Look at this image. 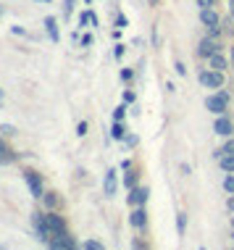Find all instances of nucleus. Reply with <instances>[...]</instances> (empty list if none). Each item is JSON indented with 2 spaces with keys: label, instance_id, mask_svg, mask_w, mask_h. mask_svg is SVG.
I'll return each mask as SVG.
<instances>
[{
  "label": "nucleus",
  "instance_id": "nucleus-5",
  "mask_svg": "<svg viewBox=\"0 0 234 250\" xmlns=\"http://www.w3.org/2000/svg\"><path fill=\"white\" fill-rule=\"evenodd\" d=\"M216 50H221V48L216 45V37H203V40H200V45H197V56L208 58V56H213Z\"/></svg>",
  "mask_w": 234,
  "mask_h": 250
},
{
  "label": "nucleus",
  "instance_id": "nucleus-7",
  "mask_svg": "<svg viewBox=\"0 0 234 250\" xmlns=\"http://www.w3.org/2000/svg\"><path fill=\"white\" fill-rule=\"evenodd\" d=\"M129 224L135 227V229H145V224H148V213H145V206H139V208H135V211H132Z\"/></svg>",
  "mask_w": 234,
  "mask_h": 250
},
{
  "label": "nucleus",
  "instance_id": "nucleus-12",
  "mask_svg": "<svg viewBox=\"0 0 234 250\" xmlns=\"http://www.w3.org/2000/svg\"><path fill=\"white\" fill-rule=\"evenodd\" d=\"M45 29H48V35H50L53 42H58V40H61V37H58V26H56V19H53V16L45 19Z\"/></svg>",
  "mask_w": 234,
  "mask_h": 250
},
{
  "label": "nucleus",
  "instance_id": "nucleus-34",
  "mask_svg": "<svg viewBox=\"0 0 234 250\" xmlns=\"http://www.w3.org/2000/svg\"><path fill=\"white\" fill-rule=\"evenodd\" d=\"M229 11H232V16H234V0H229Z\"/></svg>",
  "mask_w": 234,
  "mask_h": 250
},
{
  "label": "nucleus",
  "instance_id": "nucleus-10",
  "mask_svg": "<svg viewBox=\"0 0 234 250\" xmlns=\"http://www.w3.org/2000/svg\"><path fill=\"white\" fill-rule=\"evenodd\" d=\"M208 66L211 69H218V71H224V69H229V63H226V58L221 56V53H213V56H208Z\"/></svg>",
  "mask_w": 234,
  "mask_h": 250
},
{
  "label": "nucleus",
  "instance_id": "nucleus-21",
  "mask_svg": "<svg viewBox=\"0 0 234 250\" xmlns=\"http://www.w3.org/2000/svg\"><path fill=\"white\" fill-rule=\"evenodd\" d=\"M124 116H126V108H124V105H118L116 111H113V119H116V121H124Z\"/></svg>",
  "mask_w": 234,
  "mask_h": 250
},
{
  "label": "nucleus",
  "instance_id": "nucleus-20",
  "mask_svg": "<svg viewBox=\"0 0 234 250\" xmlns=\"http://www.w3.org/2000/svg\"><path fill=\"white\" fill-rule=\"evenodd\" d=\"M82 248H87V250H103V242H98V240H87V242H82Z\"/></svg>",
  "mask_w": 234,
  "mask_h": 250
},
{
  "label": "nucleus",
  "instance_id": "nucleus-41",
  "mask_svg": "<svg viewBox=\"0 0 234 250\" xmlns=\"http://www.w3.org/2000/svg\"><path fill=\"white\" fill-rule=\"evenodd\" d=\"M0 98H3V90H0Z\"/></svg>",
  "mask_w": 234,
  "mask_h": 250
},
{
  "label": "nucleus",
  "instance_id": "nucleus-17",
  "mask_svg": "<svg viewBox=\"0 0 234 250\" xmlns=\"http://www.w3.org/2000/svg\"><path fill=\"white\" fill-rule=\"evenodd\" d=\"M184 229H187V213H176V232L184 234Z\"/></svg>",
  "mask_w": 234,
  "mask_h": 250
},
{
  "label": "nucleus",
  "instance_id": "nucleus-40",
  "mask_svg": "<svg viewBox=\"0 0 234 250\" xmlns=\"http://www.w3.org/2000/svg\"><path fill=\"white\" fill-rule=\"evenodd\" d=\"M0 16H3V8H0Z\"/></svg>",
  "mask_w": 234,
  "mask_h": 250
},
{
  "label": "nucleus",
  "instance_id": "nucleus-35",
  "mask_svg": "<svg viewBox=\"0 0 234 250\" xmlns=\"http://www.w3.org/2000/svg\"><path fill=\"white\" fill-rule=\"evenodd\" d=\"M232 69H234V48H232Z\"/></svg>",
  "mask_w": 234,
  "mask_h": 250
},
{
  "label": "nucleus",
  "instance_id": "nucleus-30",
  "mask_svg": "<svg viewBox=\"0 0 234 250\" xmlns=\"http://www.w3.org/2000/svg\"><path fill=\"white\" fill-rule=\"evenodd\" d=\"M42 198H45V203H48V206H50V208H53V206H56V203H58L56 198H53V195H42Z\"/></svg>",
  "mask_w": 234,
  "mask_h": 250
},
{
  "label": "nucleus",
  "instance_id": "nucleus-26",
  "mask_svg": "<svg viewBox=\"0 0 234 250\" xmlns=\"http://www.w3.org/2000/svg\"><path fill=\"white\" fill-rule=\"evenodd\" d=\"M197 5H200V8H213L216 0H197Z\"/></svg>",
  "mask_w": 234,
  "mask_h": 250
},
{
  "label": "nucleus",
  "instance_id": "nucleus-23",
  "mask_svg": "<svg viewBox=\"0 0 234 250\" xmlns=\"http://www.w3.org/2000/svg\"><path fill=\"white\" fill-rule=\"evenodd\" d=\"M174 69H176L179 77H187V69H184V63H182V61H176V63H174Z\"/></svg>",
  "mask_w": 234,
  "mask_h": 250
},
{
  "label": "nucleus",
  "instance_id": "nucleus-27",
  "mask_svg": "<svg viewBox=\"0 0 234 250\" xmlns=\"http://www.w3.org/2000/svg\"><path fill=\"white\" fill-rule=\"evenodd\" d=\"M74 3H77V0H66V5H63V16H69V13H71V8H74Z\"/></svg>",
  "mask_w": 234,
  "mask_h": 250
},
{
  "label": "nucleus",
  "instance_id": "nucleus-31",
  "mask_svg": "<svg viewBox=\"0 0 234 250\" xmlns=\"http://www.w3.org/2000/svg\"><path fill=\"white\" fill-rule=\"evenodd\" d=\"M121 79H124V82H129V79H132V71L124 69V71H121Z\"/></svg>",
  "mask_w": 234,
  "mask_h": 250
},
{
  "label": "nucleus",
  "instance_id": "nucleus-37",
  "mask_svg": "<svg viewBox=\"0 0 234 250\" xmlns=\"http://www.w3.org/2000/svg\"><path fill=\"white\" fill-rule=\"evenodd\" d=\"M232 240H234V229H232Z\"/></svg>",
  "mask_w": 234,
  "mask_h": 250
},
{
  "label": "nucleus",
  "instance_id": "nucleus-25",
  "mask_svg": "<svg viewBox=\"0 0 234 250\" xmlns=\"http://www.w3.org/2000/svg\"><path fill=\"white\" fill-rule=\"evenodd\" d=\"M224 153H234V140H229L226 137V143H224V147H221Z\"/></svg>",
  "mask_w": 234,
  "mask_h": 250
},
{
  "label": "nucleus",
  "instance_id": "nucleus-36",
  "mask_svg": "<svg viewBox=\"0 0 234 250\" xmlns=\"http://www.w3.org/2000/svg\"><path fill=\"white\" fill-rule=\"evenodd\" d=\"M150 5H158V0H150Z\"/></svg>",
  "mask_w": 234,
  "mask_h": 250
},
{
  "label": "nucleus",
  "instance_id": "nucleus-13",
  "mask_svg": "<svg viewBox=\"0 0 234 250\" xmlns=\"http://www.w3.org/2000/svg\"><path fill=\"white\" fill-rule=\"evenodd\" d=\"M8 161H13V155H11V147L0 140V164H8Z\"/></svg>",
  "mask_w": 234,
  "mask_h": 250
},
{
  "label": "nucleus",
  "instance_id": "nucleus-16",
  "mask_svg": "<svg viewBox=\"0 0 234 250\" xmlns=\"http://www.w3.org/2000/svg\"><path fill=\"white\" fill-rule=\"evenodd\" d=\"M19 129L13 124H0V137H13V134H16Z\"/></svg>",
  "mask_w": 234,
  "mask_h": 250
},
{
  "label": "nucleus",
  "instance_id": "nucleus-24",
  "mask_svg": "<svg viewBox=\"0 0 234 250\" xmlns=\"http://www.w3.org/2000/svg\"><path fill=\"white\" fill-rule=\"evenodd\" d=\"M77 134H79V137H84V134H87V121H79V124H77Z\"/></svg>",
  "mask_w": 234,
  "mask_h": 250
},
{
  "label": "nucleus",
  "instance_id": "nucleus-19",
  "mask_svg": "<svg viewBox=\"0 0 234 250\" xmlns=\"http://www.w3.org/2000/svg\"><path fill=\"white\" fill-rule=\"evenodd\" d=\"M135 182H137V174H135V171H132V174H126V177H124L126 190H135Z\"/></svg>",
  "mask_w": 234,
  "mask_h": 250
},
{
  "label": "nucleus",
  "instance_id": "nucleus-1",
  "mask_svg": "<svg viewBox=\"0 0 234 250\" xmlns=\"http://www.w3.org/2000/svg\"><path fill=\"white\" fill-rule=\"evenodd\" d=\"M229 100H232L229 92H226V90H218L216 95H208V98H205V108H208L211 113H216V116H221V113L229 111Z\"/></svg>",
  "mask_w": 234,
  "mask_h": 250
},
{
  "label": "nucleus",
  "instance_id": "nucleus-29",
  "mask_svg": "<svg viewBox=\"0 0 234 250\" xmlns=\"http://www.w3.org/2000/svg\"><path fill=\"white\" fill-rule=\"evenodd\" d=\"M124 50H126L124 45H116V53H113V56H116V58H124Z\"/></svg>",
  "mask_w": 234,
  "mask_h": 250
},
{
  "label": "nucleus",
  "instance_id": "nucleus-14",
  "mask_svg": "<svg viewBox=\"0 0 234 250\" xmlns=\"http://www.w3.org/2000/svg\"><path fill=\"white\" fill-rule=\"evenodd\" d=\"M221 32H224V35H234V16L221 19Z\"/></svg>",
  "mask_w": 234,
  "mask_h": 250
},
{
  "label": "nucleus",
  "instance_id": "nucleus-4",
  "mask_svg": "<svg viewBox=\"0 0 234 250\" xmlns=\"http://www.w3.org/2000/svg\"><path fill=\"white\" fill-rule=\"evenodd\" d=\"M35 232H37V237L42 240V242L50 240V227H48V216H45V213H37L35 216Z\"/></svg>",
  "mask_w": 234,
  "mask_h": 250
},
{
  "label": "nucleus",
  "instance_id": "nucleus-28",
  "mask_svg": "<svg viewBox=\"0 0 234 250\" xmlns=\"http://www.w3.org/2000/svg\"><path fill=\"white\" fill-rule=\"evenodd\" d=\"M124 103H135V92H132V90L124 92Z\"/></svg>",
  "mask_w": 234,
  "mask_h": 250
},
{
  "label": "nucleus",
  "instance_id": "nucleus-2",
  "mask_svg": "<svg viewBox=\"0 0 234 250\" xmlns=\"http://www.w3.org/2000/svg\"><path fill=\"white\" fill-rule=\"evenodd\" d=\"M200 84L208 87V90H221L224 87V71L218 69H208V71H200Z\"/></svg>",
  "mask_w": 234,
  "mask_h": 250
},
{
  "label": "nucleus",
  "instance_id": "nucleus-11",
  "mask_svg": "<svg viewBox=\"0 0 234 250\" xmlns=\"http://www.w3.org/2000/svg\"><path fill=\"white\" fill-rule=\"evenodd\" d=\"M218 166H221L226 174H234V153H221V158H218Z\"/></svg>",
  "mask_w": 234,
  "mask_h": 250
},
{
  "label": "nucleus",
  "instance_id": "nucleus-3",
  "mask_svg": "<svg viewBox=\"0 0 234 250\" xmlns=\"http://www.w3.org/2000/svg\"><path fill=\"white\" fill-rule=\"evenodd\" d=\"M213 129H216L218 137H232V132H234V121L226 116V113H221V116L216 119V124H213Z\"/></svg>",
  "mask_w": 234,
  "mask_h": 250
},
{
  "label": "nucleus",
  "instance_id": "nucleus-33",
  "mask_svg": "<svg viewBox=\"0 0 234 250\" xmlns=\"http://www.w3.org/2000/svg\"><path fill=\"white\" fill-rule=\"evenodd\" d=\"M226 208H229V211H234V195H232L229 200H226Z\"/></svg>",
  "mask_w": 234,
  "mask_h": 250
},
{
  "label": "nucleus",
  "instance_id": "nucleus-18",
  "mask_svg": "<svg viewBox=\"0 0 234 250\" xmlns=\"http://www.w3.org/2000/svg\"><path fill=\"white\" fill-rule=\"evenodd\" d=\"M224 190L229 195H234V174H226L224 177Z\"/></svg>",
  "mask_w": 234,
  "mask_h": 250
},
{
  "label": "nucleus",
  "instance_id": "nucleus-32",
  "mask_svg": "<svg viewBox=\"0 0 234 250\" xmlns=\"http://www.w3.org/2000/svg\"><path fill=\"white\" fill-rule=\"evenodd\" d=\"M116 26H126V16H118L116 19Z\"/></svg>",
  "mask_w": 234,
  "mask_h": 250
},
{
  "label": "nucleus",
  "instance_id": "nucleus-8",
  "mask_svg": "<svg viewBox=\"0 0 234 250\" xmlns=\"http://www.w3.org/2000/svg\"><path fill=\"white\" fill-rule=\"evenodd\" d=\"M148 195H150L148 187H139V190H132V195H129V203H132V206H145V203H148Z\"/></svg>",
  "mask_w": 234,
  "mask_h": 250
},
{
  "label": "nucleus",
  "instance_id": "nucleus-9",
  "mask_svg": "<svg viewBox=\"0 0 234 250\" xmlns=\"http://www.w3.org/2000/svg\"><path fill=\"white\" fill-rule=\"evenodd\" d=\"M103 192L108 195V198H111V195H116V171H113V168H111V171H105V179H103Z\"/></svg>",
  "mask_w": 234,
  "mask_h": 250
},
{
  "label": "nucleus",
  "instance_id": "nucleus-39",
  "mask_svg": "<svg viewBox=\"0 0 234 250\" xmlns=\"http://www.w3.org/2000/svg\"><path fill=\"white\" fill-rule=\"evenodd\" d=\"M42 3H50V0H42Z\"/></svg>",
  "mask_w": 234,
  "mask_h": 250
},
{
  "label": "nucleus",
  "instance_id": "nucleus-22",
  "mask_svg": "<svg viewBox=\"0 0 234 250\" xmlns=\"http://www.w3.org/2000/svg\"><path fill=\"white\" fill-rule=\"evenodd\" d=\"M124 145H126V147H135V145H137V134H126V137H124Z\"/></svg>",
  "mask_w": 234,
  "mask_h": 250
},
{
  "label": "nucleus",
  "instance_id": "nucleus-38",
  "mask_svg": "<svg viewBox=\"0 0 234 250\" xmlns=\"http://www.w3.org/2000/svg\"><path fill=\"white\" fill-rule=\"evenodd\" d=\"M232 229H234V219H232Z\"/></svg>",
  "mask_w": 234,
  "mask_h": 250
},
{
  "label": "nucleus",
  "instance_id": "nucleus-15",
  "mask_svg": "<svg viewBox=\"0 0 234 250\" xmlns=\"http://www.w3.org/2000/svg\"><path fill=\"white\" fill-rule=\"evenodd\" d=\"M111 137H113V140H124V137H126V129L121 126V121H116V124H113V129H111Z\"/></svg>",
  "mask_w": 234,
  "mask_h": 250
},
{
  "label": "nucleus",
  "instance_id": "nucleus-6",
  "mask_svg": "<svg viewBox=\"0 0 234 250\" xmlns=\"http://www.w3.org/2000/svg\"><path fill=\"white\" fill-rule=\"evenodd\" d=\"M26 177V185H29V190H32V195H35V198H42V182H39V174L37 171H26L24 174Z\"/></svg>",
  "mask_w": 234,
  "mask_h": 250
}]
</instances>
